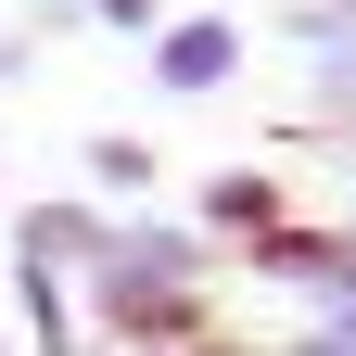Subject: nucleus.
<instances>
[{"label": "nucleus", "instance_id": "nucleus-13", "mask_svg": "<svg viewBox=\"0 0 356 356\" xmlns=\"http://www.w3.org/2000/svg\"><path fill=\"white\" fill-rule=\"evenodd\" d=\"M191 356H254V343H229V331H204V343H191Z\"/></svg>", "mask_w": 356, "mask_h": 356}, {"label": "nucleus", "instance_id": "nucleus-2", "mask_svg": "<svg viewBox=\"0 0 356 356\" xmlns=\"http://www.w3.org/2000/svg\"><path fill=\"white\" fill-rule=\"evenodd\" d=\"M140 64H153L165 102H216V89L242 76V13H165L140 38Z\"/></svg>", "mask_w": 356, "mask_h": 356}, {"label": "nucleus", "instance_id": "nucleus-12", "mask_svg": "<svg viewBox=\"0 0 356 356\" xmlns=\"http://www.w3.org/2000/svg\"><path fill=\"white\" fill-rule=\"evenodd\" d=\"M331 305H356V216H343V293H331Z\"/></svg>", "mask_w": 356, "mask_h": 356}, {"label": "nucleus", "instance_id": "nucleus-8", "mask_svg": "<svg viewBox=\"0 0 356 356\" xmlns=\"http://www.w3.org/2000/svg\"><path fill=\"white\" fill-rule=\"evenodd\" d=\"M280 38L293 51H356V0H280Z\"/></svg>", "mask_w": 356, "mask_h": 356}, {"label": "nucleus", "instance_id": "nucleus-3", "mask_svg": "<svg viewBox=\"0 0 356 356\" xmlns=\"http://www.w3.org/2000/svg\"><path fill=\"white\" fill-rule=\"evenodd\" d=\"M242 267H254L267 293H293V305H331V293H343V216H305V204H293L280 229L242 242Z\"/></svg>", "mask_w": 356, "mask_h": 356}, {"label": "nucleus", "instance_id": "nucleus-7", "mask_svg": "<svg viewBox=\"0 0 356 356\" xmlns=\"http://www.w3.org/2000/svg\"><path fill=\"white\" fill-rule=\"evenodd\" d=\"M165 178V153L140 140V127H102V140H89V204H140Z\"/></svg>", "mask_w": 356, "mask_h": 356}, {"label": "nucleus", "instance_id": "nucleus-10", "mask_svg": "<svg viewBox=\"0 0 356 356\" xmlns=\"http://www.w3.org/2000/svg\"><path fill=\"white\" fill-rule=\"evenodd\" d=\"M280 356H356V305H305V331Z\"/></svg>", "mask_w": 356, "mask_h": 356}, {"label": "nucleus", "instance_id": "nucleus-15", "mask_svg": "<svg viewBox=\"0 0 356 356\" xmlns=\"http://www.w3.org/2000/svg\"><path fill=\"white\" fill-rule=\"evenodd\" d=\"M76 356H115V343H76Z\"/></svg>", "mask_w": 356, "mask_h": 356}, {"label": "nucleus", "instance_id": "nucleus-14", "mask_svg": "<svg viewBox=\"0 0 356 356\" xmlns=\"http://www.w3.org/2000/svg\"><path fill=\"white\" fill-rule=\"evenodd\" d=\"M0 356H26V343H13V331H0Z\"/></svg>", "mask_w": 356, "mask_h": 356}, {"label": "nucleus", "instance_id": "nucleus-1", "mask_svg": "<svg viewBox=\"0 0 356 356\" xmlns=\"http://www.w3.org/2000/svg\"><path fill=\"white\" fill-rule=\"evenodd\" d=\"M76 305H89V343H115V356H191L204 331H229L216 318V280H165L140 254H89Z\"/></svg>", "mask_w": 356, "mask_h": 356}, {"label": "nucleus", "instance_id": "nucleus-6", "mask_svg": "<svg viewBox=\"0 0 356 356\" xmlns=\"http://www.w3.org/2000/svg\"><path fill=\"white\" fill-rule=\"evenodd\" d=\"M13 254H38V267H76L102 254V204H76V191H51V204H13Z\"/></svg>", "mask_w": 356, "mask_h": 356}, {"label": "nucleus", "instance_id": "nucleus-5", "mask_svg": "<svg viewBox=\"0 0 356 356\" xmlns=\"http://www.w3.org/2000/svg\"><path fill=\"white\" fill-rule=\"evenodd\" d=\"M13 343H26V356H76V343H89L76 280H64V267H38V254H13Z\"/></svg>", "mask_w": 356, "mask_h": 356}, {"label": "nucleus", "instance_id": "nucleus-9", "mask_svg": "<svg viewBox=\"0 0 356 356\" xmlns=\"http://www.w3.org/2000/svg\"><path fill=\"white\" fill-rule=\"evenodd\" d=\"M305 115H318V127H356V51H305Z\"/></svg>", "mask_w": 356, "mask_h": 356}, {"label": "nucleus", "instance_id": "nucleus-11", "mask_svg": "<svg viewBox=\"0 0 356 356\" xmlns=\"http://www.w3.org/2000/svg\"><path fill=\"white\" fill-rule=\"evenodd\" d=\"M76 26H102V38H153L165 0H76Z\"/></svg>", "mask_w": 356, "mask_h": 356}, {"label": "nucleus", "instance_id": "nucleus-4", "mask_svg": "<svg viewBox=\"0 0 356 356\" xmlns=\"http://www.w3.org/2000/svg\"><path fill=\"white\" fill-rule=\"evenodd\" d=\"M280 216H293V178L280 165H204V191H191V229L216 254H242L254 229H280Z\"/></svg>", "mask_w": 356, "mask_h": 356}]
</instances>
